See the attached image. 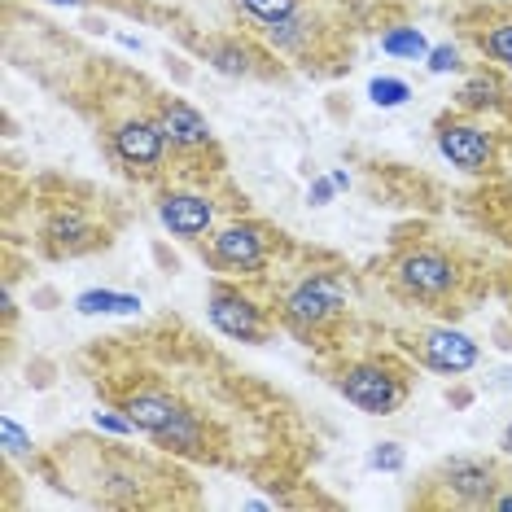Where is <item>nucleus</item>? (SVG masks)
<instances>
[{"mask_svg":"<svg viewBox=\"0 0 512 512\" xmlns=\"http://www.w3.org/2000/svg\"><path fill=\"white\" fill-rule=\"evenodd\" d=\"M202 57L211 62V71L228 75V79H263L276 71L272 57L254 40H241V36H211L202 44Z\"/></svg>","mask_w":512,"mask_h":512,"instance_id":"13","label":"nucleus"},{"mask_svg":"<svg viewBox=\"0 0 512 512\" xmlns=\"http://www.w3.org/2000/svg\"><path fill=\"white\" fill-rule=\"evenodd\" d=\"M368 97H372V106H381V110H394V106H403L407 97H412V88H407V79H390V75H377L368 84Z\"/></svg>","mask_w":512,"mask_h":512,"instance_id":"21","label":"nucleus"},{"mask_svg":"<svg viewBox=\"0 0 512 512\" xmlns=\"http://www.w3.org/2000/svg\"><path fill=\"white\" fill-rule=\"evenodd\" d=\"M473 40H477V49H482V57H491V62H499V66H508L512 71V18L473 31Z\"/></svg>","mask_w":512,"mask_h":512,"instance_id":"18","label":"nucleus"},{"mask_svg":"<svg viewBox=\"0 0 512 512\" xmlns=\"http://www.w3.org/2000/svg\"><path fill=\"white\" fill-rule=\"evenodd\" d=\"M464 285V272H460V259L442 246H407L399 259L390 267V289L399 294L403 302H421V307H442L460 294Z\"/></svg>","mask_w":512,"mask_h":512,"instance_id":"4","label":"nucleus"},{"mask_svg":"<svg viewBox=\"0 0 512 512\" xmlns=\"http://www.w3.org/2000/svg\"><path fill=\"white\" fill-rule=\"evenodd\" d=\"M106 145H110V158L119 162L132 180H162L167 176L171 145H167V132H162L158 119H154V110L114 119L106 127Z\"/></svg>","mask_w":512,"mask_h":512,"instance_id":"5","label":"nucleus"},{"mask_svg":"<svg viewBox=\"0 0 512 512\" xmlns=\"http://www.w3.org/2000/svg\"><path fill=\"white\" fill-rule=\"evenodd\" d=\"M499 447H504V456H512V421L504 425V438H499Z\"/></svg>","mask_w":512,"mask_h":512,"instance_id":"28","label":"nucleus"},{"mask_svg":"<svg viewBox=\"0 0 512 512\" xmlns=\"http://www.w3.org/2000/svg\"><path fill=\"white\" fill-rule=\"evenodd\" d=\"M119 412H127V421L136 425V434L154 438L162 451L193 460H219L215 456V438L206 429L202 412H193L189 403H180L167 386H132L123 390Z\"/></svg>","mask_w":512,"mask_h":512,"instance_id":"1","label":"nucleus"},{"mask_svg":"<svg viewBox=\"0 0 512 512\" xmlns=\"http://www.w3.org/2000/svg\"><path fill=\"white\" fill-rule=\"evenodd\" d=\"M75 311H84V316H132V311H141V298L114 294V289H88L75 298Z\"/></svg>","mask_w":512,"mask_h":512,"instance_id":"16","label":"nucleus"},{"mask_svg":"<svg viewBox=\"0 0 512 512\" xmlns=\"http://www.w3.org/2000/svg\"><path fill=\"white\" fill-rule=\"evenodd\" d=\"M44 237L53 241V250H66V254H79V250H92V246H106V237H97L92 219L79 211V206H62V211L49 215L44 224Z\"/></svg>","mask_w":512,"mask_h":512,"instance_id":"14","label":"nucleus"},{"mask_svg":"<svg viewBox=\"0 0 512 512\" xmlns=\"http://www.w3.org/2000/svg\"><path fill=\"white\" fill-rule=\"evenodd\" d=\"M92 421H97V429H110V434H136V425L127 421V412H123V416H114V412H92Z\"/></svg>","mask_w":512,"mask_h":512,"instance_id":"25","label":"nucleus"},{"mask_svg":"<svg viewBox=\"0 0 512 512\" xmlns=\"http://www.w3.org/2000/svg\"><path fill=\"white\" fill-rule=\"evenodd\" d=\"M211 241H202V259L215 267V272L228 276H263L267 263H272V228L259 224V219H232V224H219L206 232Z\"/></svg>","mask_w":512,"mask_h":512,"instance_id":"7","label":"nucleus"},{"mask_svg":"<svg viewBox=\"0 0 512 512\" xmlns=\"http://www.w3.org/2000/svg\"><path fill=\"white\" fill-rule=\"evenodd\" d=\"M154 119L158 127L167 132V145L171 154H184V158H197V154H215V132L206 123L202 110H193L189 101L180 97H154Z\"/></svg>","mask_w":512,"mask_h":512,"instance_id":"10","label":"nucleus"},{"mask_svg":"<svg viewBox=\"0 0 512 512\" xmlns=\"http://www.w3.org/2000/svg\"><path fill=\"white\" fill-rule=\"evenodd\" d=\"M316 36H320V27H316V18H311L307 9H298L294 18L272 22V27H267V40H272L281 53H289V57H307L311 44H316Z\"/></svg>","mask_w":512,"mask_h":512,"instance_id":"15","label":"nucleus"},{"mask_svg":"<svg viewBox=\"0 0 512 512\" xmlns=\"http://www.w3.org/2000/svg\"><path fill=\"white\" fill-rule=\"evenodd\" d=\"M333 390L346 403H355L364 416H394L412 399V368L399 355H364L346 359L329 372Z\"/></svg>","mask_w":512,"mask_h":512,"instance_id":"3","label":"nucleus"},{"mask_svg":"<svg viewBox=\"0 0 512 512\" xmlns=\"http://www.w3.org/2000/svg\"><path fill=\"white\" fill-rule=\"evenodd\" d=\"M412 359L438 377H464L477 368L482 346L469 333L451 329V324H434V329H416L412 333Z\"/></svg>","mask_w":512,"mask_h":512,"instance_id":"9","label":"nucleus"},{"mask_svg":"<svg viewBox=\"0 0 512 512\" xmlns=\"http://www.w3.org/2000/svg\"><path fill=\"white\" fill-rule=\"evenodd\" d=\"M53 5H88V0H53Z\"/></svg>","mask_w":512,"mask_h":512,"instance_id":"29","label":"nucleus"},{"mask_svg":"<svg viewBox=\"0 0 512 512\" xmlns=\"http://www.w3.org/2000/svg\"><path fill=\"white\" fill-rule=\"evenodd\" d=\"M504 469L499 460H486V456H451L442 460L434 473L425 477V491H438L421 499V504H456V508H486L491 495L504 486Z\"/></svg>","mask_w":512,"mask_h":512,"instance_id":"6","label":"nucleus"},{"mask_svg":"<svg viewBox=\"0 0 512 512\" xmlns=\"http://www.w3.org/2000/svg\"><path fill=\"white\" fill-rule=\"evenodd\" d=\"M486 508H495V512H512V482H508V477H504V486H499V491L491 495V504H486Z\"/></svg>","mask_w":512,"mask_h":512,"instance_id":"26","label":"nucleus"},{"mask_svg":"<svg viewBox=\"0 0 512 512\" xmlns=\"http://www.w3.org/2000/svg\"><path fill=\"white\" fill-rule=\"evenodd\" d=\"M0 434H5V456L18 460V456H31V438L22 434V425L14 416H0Z\"/></svg>","mask_w":512,"mask_h":512,"instance_id":"24","label":"nucleus"},{"mask_svg":"<svg viewBox=\"0 0 512 512\" xmlns=\"http://www.w3.org/2000/svg\"><path fill=\"white\" fill-rule=\"evenodd\" d=\"M215 211L219 202L206 193H193V189H167L158 193V219L171 237H184V241H197L215 228Z\"/></svg>","mask_w":512,"mask_h":512,"instance_id":"12","label":"nucleus"},{"mask_svg":"<svg viewBox=\"0 0 512 512\" xmlns=\"http://www.w3.org/2000/svg\"><path fill=\"white\" fill-rule=\"evenodd\" d=\"M206 316H211L215 329L224 337H232V342L263 346L267 337H272V311H267L250 289L232 285L224 276L211 281V289H206Z\"/></svg>","mask_w":512,"mask_h":512,"instance_id":"8","label":"nucleus"},{"mask_svg":"<svg viewBox=\"0 0 512 512\" xmlns=\"http://www.w3.org/2000/svg\"><path fill=\"white\" fill-rule=\"evenodd\" d=\"M241 9L254 18V22H263V27H272V22H285V18H294L298 9H302V0H237Z\"/></svg>","mask_w":512,"mask_h":512,"instance_id":"20","label":"nucleus"},{"mask_svg":"<svg viewBox=\"0 0 512 512\" xmlns=\"http://www.w3.org/2000/svg\"><path fill=\"white\" fill-rule=\"evenodd\" d=\"M311 197H316V206H324L333 197V180H316L311 184Z\"/></svg>","mask_w":512,"mask_h":512,"instance_id":"27","label":"nucleus"},{"mask_svg":"<svg viewBox=\"0 0 512 512\" xmlns=\"http://www.w3.org/2000/svg\"><path fill=\"white\" fill-rule=\"evenodd\" d=\"M346 302H351V289H346V281L333 267H307V272L289 276L276 289V320L289 333L311 342V337L329 333L346 320Z\"/></svg>","mask_w":512,"mask_h":512,"instance_id":"2","label":"nucleus"},{"mask_svg":"<svg viewBox=\"0 0 512 512\" xmlns=\"http://www.w3.org/2000/svg\"><path fill=\"white\" fill-rule=\"evenodd\" d=\"M438 154L451 162V167L469 171V176H482L486 167H495V141L486 127H477L460 114H447L438 119Z\"/></svg>","mask_w":512,"mask_h":512,"instance_id":"11","label":"nucleus"},{"mask_svg":"<svg viewBox=\"0 0 512 512\" xmlns=\"http://www.w3.org/2000/svg\"><path fill=\"white\" fill-rule=\"evenodd\" d=\"M456 101H460V110H491L504 101V84H499V75H473L456 92Z\"/></svg>","mask_w":512,"mask_h":512,"instance_id":"17","label":"nucleus"},{"mask_svg":"<svg viewBox=\"0 0 512 512\" xmlns=\"http://www.w3.org/2000/svg\"><path fill=\"white\" fill-rule=\"evenodd\" d=\"M403 464H407V451L399 447V442H372V451H368V469L399 473Z\"/></svg>","mask_w":512,"mask_h":512,"instance_id":"22","label":"nucleus"},{"mask_svg":"<svg viewBox=\"0 0 512 512\" xmlns=\"http://www.w3.org/2000/svg\"><path fill=\"white\" fill-rule=\"evenodd\" d=\"M381 53L403 57V62H421V57H429V44L416 27H394V31L381 36Z\"/></svg>","mask_w":512,"mask_h":512,"instance_id":"19","label":"nucleus"},{"mask_svg":"<svg viewBox=\"0 0 512 512\" xmlns=\"http://www.w3.org/2000/svg\"><path fill=\"white\" fill-rule=\"evenodd\" d=\"M425 66H429V75H456L464 62H460V49H456V44H438V49H429Z\"/></svg>","mask_w":512,"mask_h":512,"instance_id":"23","label":"nucleus"}]
</instances>
